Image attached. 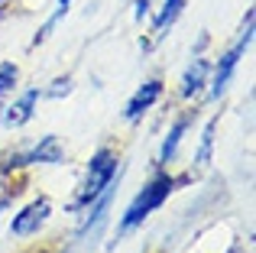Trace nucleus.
<instances>
[{
  "label": "nucleus",
  "instance_id": "1",
  "mask_svg": "<svg viewBox=\"0 0 256 253\" xmlns=\"http://www.w3.org/2000/svg\"><path fill=\"white\" fill-rule=\"evenodd\" d=\"M192 182V176H169V172H159V176H152L150 182L143 185V188L136 192V198H133L130 204H126V211L120 214V224H117V240H124L130 230H136L140 224L146 221V218L152 214L156 208H162L166 198L172 195L178 185Z\"/></svg>",
  "mask_w": 256,
  "mask_h": 253
},
{
  "label": "nucleus",
  "instance_id": "2",
  "mask_svg": "<svg viewBox=\"0 0 256 253\" xmlns=\"http://www.w3.org/2000/svg\"><path fill=\"white\" fill-rule=\"evenodd\" d=\"M117 176H120V156H117L114 150H107V146H104V150H98V152L91 156V162H88L84 182H82V188H78L75 202L68 204V211H82V208H88L91 202H98L100 192H104Z\"/></svg>",
  "mask_w": 256,
  "mask_h": 253
},
{
  "label": "nucleus",
  "instance_id": "3",
  "mask_svg": "<svg viewBox=\"0 0 256 253\" xmlns=\"http://www.w3.org/2000/svg\"><path fill=\"white\" fill-rule=\"evenodd\" d=\"M250 42H253V10L246 13V20H244L240 39H237V42H234L230 49L224 52V56L218 58V65H214V78H211V94H214V98H220V94L227 91V84H230V78H234V72H237L240 58L246 56Z\"/></svg>",
  "mask_w": 256,
  "mask_h": 253
},
{
  "label": "nucleus",
  "instance_id": "4",
  "mask_svg": "<svg viewBox=\"0 0 256 253\" xmlns=\"http://www.w3.org/2000/svg\"><path fill=\"white\" fill-rule=\"evenodd\" d=\"M65 162V150L58 143V136H42L39 143L26 146V150H16L6 156V162L0 166L4 172H13V169H26V166H62Z\"/></svg>",
  "mask_w": 256,
  "mask_h": 253
},
{
  "label": "nucleus",
  "instance_id": "5",
  "mask_svg": "<svg viewBox=\"0 0 256 253\" xmlns=\"http://www.w3.org/2000/svg\"><path fill=\"white\" fill-rule=\"evenodd\" d=\"M49 214H52V202H49V198H36V202H30L20 214H13L10 234L13 237H32V234H39V228L49 221Z\"/></svg>",
  "mask_w": 256,
  "mask_h": 253
},
{
  "label": "nucleus",
  "instance_id": "6",
  "mask_svg": "<svg viewBox=\"0 0 256 253\" xmlns=\"http://www.w3.org/2000/svg\"><path fill=\"white\" fill-rule=\"evenodd\" d=\"M159 98H162V82H159V78H152V82H146L143 88L136 91V94L130 98V104H126V110H124V117L130 124H136L140 117L146 114V110L152 108V104L159 101Z\"/></svg>",
  "mask_w": 256,
  "mask_h": 253
},
{
  "label": "nucleus",
  "instance_id": "7",
  "mask_svg": "<svg viewBox=\"0 0 256 253\" xmlns=\"http://www.w3.org/2000/svg\"><path fill=\"white\" fill-rule=\"evenodd\" d=\"M39 98H42V91H39V88L23 91V94L10 104V108H4L6 110V114H4V124L6 126H23V124H30L32 120V110H36V104H39Z\"/></svg>",
  "mask_w": 256,
  "mask_h": 253
},
{
  "label": "nucleus",
  "instance_id": "8",
  "mask_svg": "<svg viewBox=\"0 0 256 253\" xmlns=\"http://www.w3.org/2000/svg\"><path fill=\"white\" fill-rule=\"evenodd\" d=\"M208 75H211V65H208L204 58H194V62L188 65V72L182 75V88H178V94L185 98V101L198 98L201 91H204V84H208Z\"/></svg>",
  "mask_w": 256,
  "mask_h": 253
},
{
  "label": "nucleus",
  "instance_id": "9",
  "mask_svg": "<svg viewBox=\"0 0 256 253\" xmlns=\"http://www.w3.org/2000/svg\"><path fill=\"white\" fill-rule=\"evenodd\" d=\"M188 117H178V120L172 124V130H169V136L162 140V150H159V166H169L172 159H175V152H178V143H182V136L188 133Z\"/></svg>",
  "mask_w": 256,
  "mask_h": 253
},
{
  "label": "nucleus",
  "instance_id": "10",
  "mask_svg": "<svg viewBox=\"0 0 256 253\" xmlns=\"http://www.w3.org/2000/svg\"><path fill=\"white\" fill-rule=\"evenodd\" d=\"M182 6H185V0H166V4H162V10H159L156 23H152V32H156V39H162V36H166V30H169L175 20H178Z\"/></svg>",
  "mask_w": 256,
  "mask_h": 253
},
{
  "label": "nucleus",
  "instance_id": "11",
  "mask_svg": "<svg viewBox=\"0 0 256 253\" xmlns=\"http://www.w3.org/2000/svg\"><path fill=\"white\" fill-rule=\"evenodd\" d=\"M214 130H218V117H211V120L204 124V133H201V146H198V152H194V169H204V166L211 162V150H214Z\"/></svg>",
  "mask_w": 256,
  "mask_h": 253
},
{
  "label": "nucleus",
  "instance_id": "12",
  "mask_svg": "<svg viewBox=\"0 0 256 253\" xmlns=\"http://www.w3.org/2000/svg\"><path fill=\"white\" fill-rule=\"evenodd\" d=\"M16 78H20V72H16V65H13V62H4V65H0V98H6L13 91Z\"/></svg>",
  "mask_w": 256,
  "mask_h": 253
},
{
  "label": "nucleus",
  "instance_id": "13",
  "mask_svg": "<svg viewBox=\"0 0 256 253\" xmlns=\"http://www.w3.org/2000/svg\"><path fill=\"white\" fill-rule=\"evenodd\" d=\"M68 91H72V78H58L56 88L42 91V98H62V94H68Z\"/></svg>",
  "mask_w": 256,
  "mask_h": 253
},
{
  "label": "nucleus",
  "instance_id": "14",
  "mask_svg": "<svg viewBox=\"0 0 256 253\" xmlns=\"http://www.w3.org/2000/svg\"><path fill=\"white\" fill-rule=\"evenodd\" d=\"M150 13V0H136V20H143Z\"/></svg>",
  "mask_w": 256,
  "mask_h": 253
},
{
  "label": "nucleus",
  "instance_id": "15",
  "mask_svg": "<svg viewBox=\"0 0 256 253\" xmlns=\"http://www.w3.org/2000/svg\"><path fill=\"white\" fill-rule=\"evenodd\" d=\"M6 204H10V202H0V214H4V211H6Z\"/></svg>",
  "mask_w": 256,
  "mask_h": 253
}]
</instances>
